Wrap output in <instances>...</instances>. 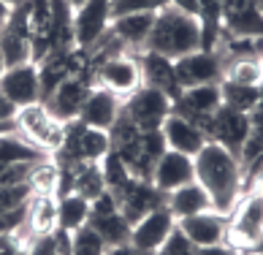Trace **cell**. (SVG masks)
Listing matches in <instances>:
<instances>
[{"label": "cell", "instance_id": "cell-48", "mask_svg": "<svg viewBox=\"0 0 263 255\" xmlns=\"http://www.w3.org/2000/svg\"><path fill=\"white\" fill-rule=\"evenodd\" d=\"M260 63H263V46H260Z\"/></svg>", "mask_w": 263, "mask_h": 255}, {"label": "cell", "instance_id": "cell-44", "mask_svg": "<svg viewBox=\"0 0 263 255\" xmlns=\"http://www.w3.org/2000/svg\"><path fill=\"white\" fill-rule=\"evenodd\" d=\"M3 3H6L8 8H14V6H19V3H25V0H3Z\"/></svg>", "mask_w": 263, "mask_h": 255}, {"label": "cell", "instance_id": "cell-19", "mask_svg": "<svg viewBox=\"0 0 263 255\" xmlns=\"http://www.w3.org/2000/svg\"><path fill=\"white\" fill-rule=\"evenodd\" d=\"M139 57V68H141V84L152 87V90L163 93L165 98H171V103L182 95V87L177 79V68H174V60L155 52H141Z\"/></svg>", "mask_w": 263, "mask_h": 255}, {"label": "cell", "instance_id": "cell-11", "mask_svg": "<svg viewBox=\"0 0 263 255\" xmlns=\"http://www.w3.org/2000/svg\"><path fill=\"white\" fill-rule=\"evenodd\" d=\"M111 27V0H87L73 11L76 46L90 52Z\"/></svg>", "mask_w": 263, "mask_h": 255}, {"label": "cell", "instance_id": "cell-35", "mask_svg": "<svg viewBox=\"0 0 263 255\" xmlns=\"http://www.w3.org/2000/svg\"><path fill=\"white\" fill-rule=\"evenodd\" d=\"M106 242L95 233L90 225H82L71 233V255H106Z\"/></svg>", "mask_w": 263, "mask_h": 255}, {"label": "cell", "instance_id": "cell-13", "mask_svg": "<svg viewBox=\"0 0 263 255\" xmlns=\"http://www.w3.org/2000/svg\"><path fill=\"white\" fill-rule=\"evenodd\" d=\"M247 136H250V114L233 112L228 106H220L206 125V139L220 144V147H226L228 152L236 155V158H241Z\"/></svg>", "mask_w": 263, "mask_h": 255}, {"label": "cell", "instance_id": "cell-3", "mask_svg": "<svg viewBox=\"0 0 263 255\" xmlns=\"http://www.w3.org/2000/svg\"><path fill=\"white\" fill-rule=\"evenodd\" d=\"M111 150L109 133L98 128L84 125L82 120H68L65 136L60 150L52 155L57 166H73V163H101V158Z\"/></svg>", "mask_w": 263, "mask_h": 255}, {"label": "cell", "instance_id": "cell-31", "mask_svg": "<svg viewBox=\"0 0 263 255\" xmlns=\"http://www.w3.org/2000/svg\"><path fill=\"white\" fill-rule=\"evenodd\" d=\"M49 158L44 150L22 139L19 133H3L0 136V163H19V160H44Z\"/></svg>", "mask_w": 263, "mask_h": 255}, {"label": "cell", "instance_id": "cell-26", "mask_svg": "<svg viewBox=\"0 0 263 255\" xmlns=\"http://www.w3.org/2000/svg\"><path fill=\"white\" fill-rule=\"evenodd\" d=\"M165 207L171 209L174 217H190V214H201V212H212V198L209 193L201 188L198 182H190V185H182V188L171 190L168 193V201Z\"/></svg>", "mask_w": 263, "mask_h": 255}, {"label": "cell", "instance_id": "cell-22", "mask_svg": "<svg viewBox=\"0 0 263 255\" xmlns=\"http://www.w3.org/2000/svg\"><path fill=\"white\" fill-rule=\"evenodd\" d=\"M155 25V14H130V16H120L111 19V27L106 38L114 41V46L125 54H133V49H139L147 44V35Z\"/></svg>", "mask_w": 263, "mask_h": 255}, {"label": "cell", "instance_id": "cell-4", "mask_svg": "<svg viewBox=\"0 0 263 255\" xmlns=\"http://www.w3.org/2000/svg\"><path fill=\"white\" fill-rule=\"evenodd\" d=\"M263 239V193H250L228 214L226 244L241 255H250Z\"/></svg>", "mask_w": 263, "mask_h": 255}, {"label": "cell", "instance_id": "cell-16", "mask_svg": "<svg viewBox=\"0 0 263 255\" xmlns=\"http://www.w3.org/2000/svg\"><path fill=\"white\" fill-rule=\"evenodd\" d=\"M174 68H177V79L179 87L187 90V87H201V84H217L222 79V63L217 52H190L174 60Z\"/></svg>", "mask_w": 263, "mask_h": 255}, {"label": "cell", "instance_id": "cell-28", "mask_svg": "<svg viewBox=\"0 0 263 255\" xmlns=\"http://www.w3.org/2000/svg\"><path fill=\"white\" fill-rule=\"evenodd\" d=\"M30 38L33 63H38L52 44V0H30Z\"/></svg>", "mask_w": 263, "mask_h": 255}, {"label": "cell", "instance_id": "cell-29", "mask_svg": "<svg viewBox=\"0 0 263 255\" xmlns=\"http://www.w3.org/2000/svg\"><path fill=\"white\" fill-rule=\"evenodd\" d=\"M222 82L258 87L263 82V63L260 54H236L228 68H222Z\"/></svg>", "mask_w": 263, "mask_h": 255}, {"label": "cell", "instance_id": "cell-43", "mask_svg": "<svg viewBox=\"0 0 263 255\" xmlns=\"http://www.w3.org/2000/svg\"><path fill=\"white\" fill-rule=\"evenodd\" d=\"M8 11H11V8H8V6L3 3V0H0V25L6 22V16H8Z\"/></svg>", "mask_w": 263, "mask_h": 255}, {"label": "cell", "instance_id": "cell-7", "mask_svg": "<svg viewBox=\"0 0 263 255\" xmlns=\"http://www.w3.org/2000/svg\"><path fill=\"white\" fill-rule=\"evenodd\" d=\"M16 133L35 144L38 150H44L46 155H54L63 144L65 136V122H60L57 117L46 109L44 103H33L19 109L16 114Z\"/></svg>", "mask_w": 263, "mask_h": 255}, {"label": "cell", "instance_id": "cell-49", "mask_svg": "<svg viewBox=\"0 0 263 255\" xmlns=\"http://www.w3.org/2000/svg\"><path fill=\"white\" fill-rule=\"evenodd\" d=\"M144 255H149V252H144Z\"/></svg>", "mask_w": 263, "mask_h": 255}, {"label": "cell", "instance_id": "cell-12", "mask_svg": "<svg viewBox=\"0 0 263 255\" xmlns=\"http://www.w3.org/2000/svg\"><path fill=\"white\" fill-rule=\"evenodd\" d=\"M222 106L220 101V82L217 84H201V87H187L182 90V95L174 101L171 112L184 117L187 122L198 125L206 133V125L212 120V114Z\"/></svg>", "mask_w": 263, "mask_h": 255}, {"label": "cell", "instance_id": "cell-41", "mask_svg": "<svg viewBox=\"0 0 263 255\" xmlns=\"http://www.w3.org/2000/svg\"><path fill=\"white\" fill-rule=\"evenodd\" d=\"M168 6L182 11V14H190V16L198 14V0H168Z\"/></svg>", "mask_w": 263, "mask_h": 255}, {"label": "cell", "instance_id": "cell-9", "mask_svg": "<svg viewBox=\"0 0 263 255\" xmlns=\"http://www.w3.org/2000/svg\"><path fill=\"white\" fill-rule=\"evenodd\" d=\"M114 201L120 212L128 217V223H139L144 214H149L152 209L158 207H165V201H168V193H163L155 188L152 179H139V176H130L128 182L122 185L120 190H114Z\"/></svg>", "mask_w": 263, "mask_h": 255}, {"label": "cell", "instance_id": "cell-15", "mask_svg": "<svg viewBox=\"0 0 263 255\" xmlns=\"http://www.w3.org/2000/svg\"><path fill=\"white\" fill-rule=\"evenodd\" d=\"M92 79L87 74H76V76H68L63 84H57V90L46 98V109H49L60 122H68V120H76L82 112L84 101L90 98L92 93Z\"/></svg>", "mask_w": 263, "mask_h": 255}, {"label": "cell", "instance_id": "cell-5", "mask_svg": "<svg viewBox=\"0 0 263 255\" xmlns=\"http://www.w3.org/2000/svg\"><path fill=\"white\" fill-rule=\"evenodd\" d=\"M90 68H92V84L120 98H128L141 87V68L136 54L90 57Z\"/></svg>", "mask_w": 263, "mask_h": 255}, {"label": "cell", "instance_id": "cell-14", "mask_svg": "<svg viewBox=\"0 0 263 255\" xmlns=\"http://www.w3.org/2000/svg\"><path fill=\"white\" fill-rule=\"evenodd\" d=\"M0 93L11 101L16 109L41 103V82H38V65L35 63H22L3 68L0 74Z\"/></svg>", "mask_w": 263, "mask_h": 255}, {"label": "cell", "instance_id": "cell-34", "mask_svg": "<svg viewBox=\"0 0 263 255\" xmlns=\"http://www.w3.org/2000/svg\"><path fill=\"white\" fill-rule=\"evenodd\" d=\"M101 174H103V182H106V190H109V193L120 190L122 185L130 179L128 166H125V160H122L114 150H109V152L101 158Z\"/></svg>", "mask_w": 263, "mask_h": 255}, {"label": "cell", "instance_id": "cell-20", "mask_svg": "<svg viewBox=\"0 0 263 255\" xmlns=\"http://www.w3.org/2000/svg\"><path fill=\"white\" fill-rule=\"evenodd\" d=\"M152 182L163 193H171V190L182 188V185H190V182H196V163H193L190 155L165 150L158 158V163H155Z\"/></svg>", "mask_w": 263, "mask_h": 255}, {"label": "cell", "instance_id": "cell-18", "mask_svg": "<svg viewBox=\"0 0 263 255\" xmlns=\"http://www.w3.org/2000/svg\"><path fill=\"white\" fill-rule=\"evenodd\" d=\"M226 38H263V14L252 0H222Z\"/></svg>", "mask_w": 263, "mask_h": 255}, {"label": "cell", "instance_id": "cell-27", "mask_svg": "<svg viewBox=\"0 0 263 255\" xmlns=\"http://www.w3.org/2000/svg\"><path fill=\"white\" fill-rule=\"evenodd\" d=\"M198 27H201V49L203 52H217L222 33V0H198Z\"/></svg>", "mask_w": 263, "mask_h": 255}, {"label": "cell", "instance_id": "cell-30", "mask_svg": "<svg viewBox=\"0 0 263 255\" xmlns=\"http://www.w3.org/2000/svg\"><path fill=\"white\" fill-rule=\"evenodd\" d=\"M57 217H60L63 231H68V233L79 231L82 225H87V217H90V201L76 193L57 195Z\"/></svg>", "mask_w": 263, "mask_h": 255}, {"label": "cell", "instance_id": "cell-46", "mask_svg": "<svg viewBox=\"0 0 263 255\" xmlns=\"http://www.w3.org/2000/svg\"><path fill=\"white\" fill-rule=\"evenodd\" d=\"M252 3H255V8H258V11L263 14V0H252Z\"/></svg>", "mask_w": 263, "mask_h": 255}, {"label": "cell", "instance_id": "cell-42", "mask_svg": "<svg viewBox=\"0 0 263 255\" xmlns=\"http://www.w3.org/2000/svg\"><path fill=\"white\" fill-rule=\"evenodd\" d=\"M106 255H144V252H139L133 244H120V247H109Z\"/></svg>", "mask_w": 263, "mask_h": 255}, {"label": "cell", "instance_id": "cell-25", "mask_svg": "<svg viewBox=\"0 0 263 255\" xmlns=\"http://www.w3.org/2000/svg\"><path fill=\"white\" fill-rule=\"evenodd\" d=\"M25 225L30 236H46L60 228V217H57V195H38L33 193L27 201V217Z\"/></svg>", "mask_w": 263, "mask_h": 255}, {"label": "cell", "instance_id": "cell-40", "mask_svg": "<svg viewBox=\"0 0 263 255\" xmlns=\"http://www.w3.org/2000/svg\"><path fill=\"white\" fill-rule=\"evenodd\" d=\"M16 114H19V109H16L11 101H8L3 93H0V125H3V122H14Z\"/></svg>", "mask_w": 263, "mask_h": 255}, {"label": "cell", "instance_id": "cell-21", "mask_svg": "<svg viewBox=\"0 0 263 255\" xmlns=\"http://www.w3.org/2000/svg\"><path fill=\"white\" fill-rule=\"evenodd\" d=\"M179 231L187 236L196 247H206V244H220L226 242V231H228V214L220 212H201V214H190V217H179L177 220Z\"/></svg>", "mask_w": 263, "mask_h": 255}, {"label": "cell", "instance_id": "cell-17", "mask_svg": "<svg viewBox=\"0 0 263 255\" xmlns=\"http://www.w3.org/2000/svg\"><path fill=\"white\" fill-rule=\"evenodd\" d=\"M177 225V217L171 214L168 207H158L152 209L149 214H144L139 223H133V231H130V244L139 252H149L155 255V250L165 242V236L174 231Z\"/></svg>", "mask_w": 263, "mask_h": 255}, {"label": "cell", "instance_id": "cell-2", "mask_svg": "<svg viewBox=\"0 0 263 255\" xmlns=\"http://www.w3.org/2000/svg\"><path fill=\"white\" fill-rule=\"evenodd\" d=\"M198 49H201V27L196 16L182 14L171 6L155 14V25L147 35L144 52H155V54L168 57V60H179V57L198 52Z\"/></svg>", "mask_w": 263, "mask_h": 255}, {"label": "cell", "instance_id": "cell-1", "mask_svg": "<svg viewBox=\"0 0 263 255\" xmlns=\"http://www.w3.org/2000/svg\"><path fill=\"white\" fill-rule=\"evenodd\" d=\"M193 163H196V182L209 193L214 212L231 214L241 198V188H245L241 160L226 147L206 141V147L193 158Z\"/></svg>", "mask_w": 263, "mask_h": 255}, {"label": "cell", "instance_id": "cell-38", "mask_svg": "<svg viewBox=\"0 0 263 255\" xmlns=\"http://www.w3.org/2000/svg\"><path fill=\"white\" fill-rule=\"evenodd\" d=\"M193 252H196V244L179 231V225H174V231L165 236V242L155 250V255H193Z\"/></svg>", "mask_w": 263, "mask_h": 255}, {"label": "cell", "instance_id": "cell-47", "mask_svg": "<svg viewBox=\"0 0 263 255\" xmlns=\"http://www.w3.org/2000/svg\"><path fill=\"white\" fill-rule=\"evenodd\" d=\"M3 68H6V65H3V57H0V74H3Z\"/></svg>", "mask_w": 263, "mask_h": 255}, {"label": "cell", "instance_id": "cell-32", "mask_svg": "<svg viewBox=\"0 0 263 255\" xmlns=\"http://www.w3.org/2000/svg\"><path fill=\"white\" fill-rule=\"evenodd\" d=\"M27 185H30V190L38 193V195H57V190H60V166L52 160V155L33 163Z\"/></svg>", "mask_w": 263, "mask_h": 255}, {"label": "cell", "instance_id": "cell-36", "mask_svg": "<svg viewBox=\"0 0 263 255\" xmlns=\"http://www.w3.org/2000/svg\"><path fill=\"white\" fill-rule=\"evenodd\" d=\"M168 8V0H111V19L130 14H158Z\"/></svg>", "mask_w": 263, "mask_h": 255}, {"label": "cell", "instance_id": "cell-8", "mask_svg": "<svg viewBox=\"0 0 263 255\" xmlns=\"http://www.w3.org/2000/svg\"><path fill=\"white\" fill-rule=\"evenodd\" d=\"M87 225H90V228L106 242V247L130 244L133 225L120 212V207H117L114 195L109 190H106L103 195H98V198L90 204V217H87Z\"/></svg>", "mask_w": 263, "mask_h": 255}, {"label": "cell", "instance_id": "cell-23", "mask_svg": "<svg viewBox=\"0 0 263 255\" xmlns=\"http://www.w3.org/2000/svg\"><path fill=\"white\" fill-rule=\"evenodd\" d=\"M160 131H163V139H165V147H168V150H177L182 155H190V158H196L209 141L206 133H203L198 125L187 122L184 117L174 114V112L165 117Z\"/></svg>", "mask_w": 263, "mask_h": 255}, {"label": "cell", "instance_id": "cell-10", "mask_svg": "<svg viewBox=\"0 0 263 255\" xmlns=\"http://www.w3.org/2000/svg\"><path fill=\"white\" fill-rule=\"evenodd\" d=\"M171 106H174L171 98H165L163 93L144 84L128 98H122V112L130 117L139 131H158V128H163L165 117L171 114Z\"/></svg>", "mask_w": 263, "mask_h": 255}, {"label": "cell", "instance_id": "cell-24", "mask_svg": "<svg viewBox=\"0 0 263 255\" xmlns=\"http://www.w3.org/2000/svg\"><path fill=\"white\" fill-rule=\"evenodd\" d=\"M120 112H122V98L120 95L103 90V87H92V93L84 101V106H82V112H79L76 120H82L84 125L109 133V128L114 125L117 117H120Z\"/></svg>", "mask_w": 263, "mask_h": 255}, {"label": "cell", "instance_id": "cell-45", "mask_svg": "<svg viewBox=\"0 0 263 255\" xmlns=\"http://www.w3.org/2000/svg\"><path fill=\"white\" fill-rule=\"evenodd\" d=\"M68 3H71V6H73V11H76V8H79L82 3H87V0H68Z\"/></svg>", "mask_w": 263, "mask_h": 255}, {"label": "cell", "instance_id": "cell-6", "mask_svg": "<svg viewBox=\"0 0 263 255\" xmlns=\"http://www.w3.org/2000/svg\"><path fill=\"white\" fill-rule=\"evenodd\" d=\"M0 57L3 65L33 63V38H30V0L14 6L6 22L0 25Z\"/></svg>", "mask_w": 263, "mask_h": 255}, {"label": "cell", "instance_id": "cell-39", "mask_svg": "<svg viewBox=\"0 0 263 255\" xmlns=\"http://www.w3.org/2000/svg\"><path fill=\"white\" fill-rule=\"evenodd\" d=\"M193 255H241L236 252L233 247H228L226 242H220V244H206V247H196V252Z\"/></svg>", "mask_w": 263, "mask_h": 255}, {"label": "cell", "instance_id": "cell-37", "mask_svg": "<svg viewBox=\"0 0 263 255\" xmlns=\"http://www.w3.org/2000/svg\"><path fill=\"white\" fill-rule=\"evenodd\" d=\"M30 185H8V188H0V217L8 212H14V209H22L27 201H30Z\"/></svg>", "mask_w": 263, "mask_h": 255}, {"label": "cell", "instance_id": "cell-33", "mask_svg": "<svg viewBox=\"0 0 263 255\" xmlns=\"http://www.w3.org/2000/svg\"><path fill=\"white\" fill-rule=\"evenodd\" d=\"M258 87H247V84H231V82H222L220 79V101L222 106H228L233 112H241V114H252L258 106Z\"/></svg>", "mask_w": 263, "mask_h": 255}]
</instances>
